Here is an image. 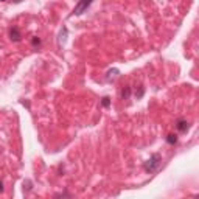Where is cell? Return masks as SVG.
Listing matches in <instances>:
<instances>
[{"label":"cell","mask_w":199,"mask_h":199,"mask_svg":"<svg viewBox=\"0 0 199 199\" xmlns=\"http://www.w3.org/2000/svg\"><path fill=\"white\" fill-rule=\"evenodd\" d=\"M160 162H162V157L159 153H154L153 156L149 157V159L145 162V165H143V168H145L146 173H154V171L160 167Z\"/></svg>","instance_id":"obj_1"},{"label":"cell","mask_w":199,"mask_h":199,"mask_svg":"<svg viewBox=\"0 0 199 199\" xmlns=\"http://www.w3.org/2000/svg\"><path fill=\"white\" fill-rule=\"evenodd\" d=\"M92 2H93V0H79V2L75 5V8L72 11V16H81L89 8V6L92 5Z\"/></svg>","instance_id":"obj_2"},{"label":"cell","mask_w":199,"mask_h":199,"mask_svg":"<svg viewBox=\"0 0 199 199\" xmlns=\"http://www.w3.org/2000/svg\"><path fill=\"white\" fill-rule=\"evenodd\" d=\"M176 128H177V131H179V132H187L188 128H190V123L187 120H184V118H179L176 121Z\"/></svg>","instance_id":"obj_3"},{"label":"cell","mask_w":199,"mask_h":199,"mask_svg":"<svg viewBox=\"0 0 199 199\" xmlns=\"http://www.w3.org/2000/svg\"><path fill=\"white\" fill-rule=\"evenodd\" d=\"M10 39L14 40V42H19V40L22 39V34H20L17 26H12V28H10Z\"/></svg>","instance_id":"obj_4"},{"label":"cell","mask_w":199,"mask_h":199,"mask_svg":"<svg viewBox=\"0 0 199 199\" xmlns=\"http://www.w3.org/2000/svg\"><path fill=\"white\" fill-rule=\"evenodd\" d=\"M67 34H68L67 26H62V30L59 31V37H58V44H59V45H64V44H65V40H67Z\"/></svg>","instance_id":"obj_5"},{"label":"cell","mask_w":199,"mask_h":199,"mask_svg":"<svg viewBox=\"0 0 199 199\" xmlns=\"http://www.w3.org/2000/svg\"><path fill=\"white\" fill-rule=\"evenodd\" d=\"M129 97H131V87L126 86V87L121 90V98H123V100H128Z\"/></svg>","instance_id":"obj_6"},{"label":"cell","mask_w":199,"mask_h":199,"mask_svg":"<svg viewBox=\"0 0 199 199\" xmlns=\"http://www.w3.org/2000/svg\"><path fill=\"white\" fill-rule=\"evenodd\" d=\"M167 143H170V145H176L177 143V135L176 134H168L167 135Z\"/></svg>","instance_id":"obj_7"},{"label":"cell","mask_w":199,"mask_h":199,"mask_svg":"<svg viewBox=\"0 0 199 199\" xmlns=\"http://www.w3.org/2000/svg\"><path fill=\"white\" fill-rule=\"evenodd\" d=\"M118 73H120V72L117 70V68H112V70H109V72H107V75H106V79H107V81H111V79H112V78H115Z\"/></svg>","instance_id":"obj_8"},{"label":"cell","mask_w":199,"mask_h":199,"mask_svg":"<svg viewBox=\"0 0 199 199\" xmlns=\"http://www.w3.org/2000/svg\"><path fill=\"white\" fill-rule=\"evenodd\" d=\"M143 93H145V89H143L142 86H139V90H135V98L140 100V98L143 97Z\"/></svg>","instance_id":"obj_9"},{"label":"cell","mask_w":199,"mask_h":199,"mask_svg":"<svg viewBox=\"0 0 199 199\" xmlns=\"http://www.w3.org/2000/svg\"><path fill=\"white\" fill-rule=\"evenodd\" d=\"M101 106H103V107H109V106H111V98H109V97H103Z\"/></svg>","instance_id":"obj_10"},{"label":"cell","mask_w":199,"mask_h":199,"mask_svg":"<svg viewBox=\"0 0 199 199\" xmlns=\"http://www.w3.org/2000/svg\"><path fill=\"white\" fill-rule=\"evenodd\" d=\"M31 185H33V184H31V181H25V182H23V190H26V191H30V190L33 188V187H31Z\"/></svg>","instance_id":"obj_11"},{"label":"cell","mask_w":199,"mask_h":199,"mask_svg":"<svg viewBox=\"0 0 199 199\" xmlns=\"http://www.w3.org/2000/svg\"><path fill=\"white\" fill-rule=\"evenodd\" d=\"M31 45H33V47L40 45V39H39V37H33V39H31Z\"/></svg>","instance_id":"obj_12"},{"label":"cell","mask_w":199,"mask_h":199,"mask_svg":"<svg viewBox=\"0 0 199 199\" xmlns=\"http://www.w3.org/2000/svg\"><path fill=\"white\" fill-rule=\"evenodd\" d=\"M22 104H23L25 107H28V109H30V103H28V101H22Z\"/></svg>","instance_id":"obj_13"},{"label":"cell","mask_w":199,"mask_h":199,"mask_svg":"<svg viewBox=\"0 0 199 199\" xmlns=\"http://www.w3.org/2000/svg\"><path fill=\"white\" fill-rule=\"evenodd\" d=\"M2 191H3V182L0 181V193H2Z\"/></svg>","instance_id":"obj_14"},{"label":"cell","mask_w":199,"mask_h":199,"mask_svg":"<svg viewBox=\"0 0 199 199\" xmlns=\"http://www.w3.org/2000/svg\"><path fill=\"white\" fill-rule=\"evenodd\" d=\"M12 2H14V3H20V2H22V0H12Z\"/></svg>","instance_id":"obj_15"},{"label":"cell","mask_w":199,"mask_h":199,"mask_svg":"<svg viewBox=\"0 0 199 199\" xmlns=\"http://www.w3.org/2000/svg\"><path fill=\"white\" fill-rule=\"evenodd\" d=\"M0 2H5V0H0Z\"/></svg>","instance_id":"obj_16"}]
</instances>
